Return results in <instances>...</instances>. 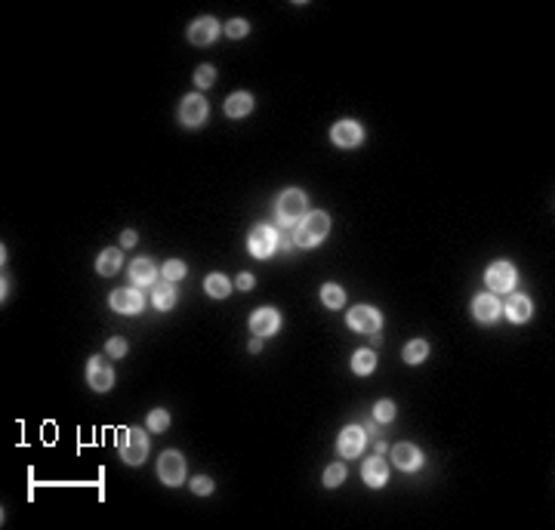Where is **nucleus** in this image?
<instances>
[{"mask_svg":"<svg viewBox=\"0 0 555 530\" xmlns=\"http://www.w3.org/2000/svg\"><path fill=\"white\" fill-rule=\"evenodd\" d=\"M250 287H253V278H250V274H241V278H238V290H250Z\"/></svg>","mask_w":555,"mask_h":530,"instance_id":"c9c22d12","label":"nucleus"},{"mask_svg":"<svg viewBox=\"0 0 555 530\" xmlns=\"http://www.w3.org/2000/svg\"><path fill=\"white\" fill-rule=\"evenodd\" d=\"M228 290H232V287H228V278H226V274H210V278H207V293H210V296L222 299Z\"/></svg>","mask_w":555,"mask_h":530,"instance_id":"a878e982","label":"nucleus"},{"mask_svg":"<svg viewBox=\"0 0 555 530\" xmlns=\"http://www.w3.org/2000/svg\"><path fill=\"white\" fill-rule=\"evenodd\" d=\"M157 472H161V481L164 484H182V478H185V459L179 456L176 450H167L161 456V463H157Z\"/></svg>","mask_w":555,"mask_h":530,"instance_id":"39448f33","label":"nucleus"},{"mask_svg":"<svg viewBox=\"0 0 555 530\" xmlns=\"http://www.w3.org/2000/svg\"><path fill=\"white\" fill-rule=\"evenodd\" d=\"M330 136H334V142L340 145V148H355V145H361V139H364V130H361L355 120H340Z\"/></svg>","mask_w":555,"mask_h":530,"instance_id":"9d476101","label":"nucleus"},{"mask_svg":"<svg viewBox=\"0 0 555 530\" xmlns=\"http://www.w3.org/2000/svg\"><path fill=\"white\" fill-rule=\"evenodd\" d=\"M207 114H210V108H207V102H204V96H185L182 99V111H179L182 124L197 126V124L207 120Z\"/></svg>","mask_w":555,"mask_h":530,"instance_id":"0eeeda50","label":"nucleus"},{"mask_svg":"<svg viewBox=\"0 0 555 530\" xmlns=\"http://www.w3.org/2000/svg\"><path fill=\"white\" fill-rule=\"evenodd\" d=\"M299 216H305V195L296 188L284 191L278 197V219L284 225H293V222H299Z\"/></svg>","mask_w":555,"mask_h":530,"instance_id":"7ed1b4c3","label":"nucleus"},{"mask_svg":"<svg viewBox=\"0 0 555 530\" xmlns=\"http://www.w3.org/2000/svg\"><path fill=\"white\" fill-rule=\"evenodd\" d=\"M111 309L120 311V315H136V311H142V293L130 290V287L114 290L111 293Z\"/></svg>","mask_w":555,"mask_h":530,"instance_id":"1a4fd4ad","label":"nucleus"},{"mask_svg":"<svg viewBox=\"0 0 555 530\" xmlns=\"http://www.w3.org/2000/svg\"><path fill=\"white\" fill-rule=\"evenodd\" d=\"M164 278L173 284V280H179V278H185V265L179 263V259H170L167 265H164Z\"/></svg>","mask_w":555,"mask_h":530,"instance_id":"c85d7f7f","label":"nucleus"},{"mask_svg":"<svg viewBox=\"0 0 555 530\" xmlns=\"http://www.w3.org/2000/svg\"><path fill=\"white\" fill-rule=\"evenodd\" d=\"M330 232V216L327 213H309L303 216V222L296 225V232H293V241H296L299 247H315L318 241H324Z\"/></svg>","mask_w":555,"mask_h":530,"instance_id":"f257e3e1","label":"nucleus"},{"mask_svg":"<svg viewBox=\"0 0 555 530\" xmlns=\"http://www.w3.org/2000/svg\"><path fill=\"white\" fill-rule=\"evenodd\" d=\"M151 302H155V309H161V311L173 309V302H176L173 284H170V280H164V284H155V290H151Z\"/></svg>","mask_w":555,"mask_h":530,"instance_id":"aec40b11","label":"nucleus"},{"mask_svg":"<svg viewBox=\"0 0 555 530\" xmlns=\"http://www.w3.org/2000/svg\"><path fill=\"white\" fill-rule=\"evenodd\" d=\"M191 490L201 494V496H207L210 490H213V481H210V478H195V481H191Z\"/></svg>","mask_w":555,"mask_h":530,"instance_id":"473e14b6","label":"nucleus"},{"mask_svg":"<svg viewBox=\"0 0 555 530\" xmlns=\"http://www.w3.org/2000/svg\"><path fill=\"white\" fill-rule=\"evenodd\" d=\"M167 426H170L167 410H151V413H149V429H151V432H164Z\"/></svg>","mask_w":555,"mask_h":530,"instance_id":"cd10ccee","label":"nucleus"},{"mask_svg":"<svg viewBox=\"0 0 555 530\" xmlns=\"http://www.w3.org/2000/svg\"><path fill=\"white\" fill-rule=\"evenodd\" d=\"M216 34H219V25H216V19H210V16L197 19V22L188 28V41L195 43V47H210V43L216 41Z\"/></svg>","mask_w":555,"mask_h":530,"instance_id":"6e6552de","label":"nucleus"},{"mask_svg":"<svg viewBox=\"0 0 555 530\" xmlns=\"http://www.w3.org/2000/svg\"><path fill=\"white\" fill-rule=\"evenodd\" d=\"M120 244L133 247V244H136V232H124V234H120Z\"/></svg>","mask_w":555,"mask_h":530,"instance_id":"f704fd0d","label":"nucleus"},{"mask_svg":"<svg viewBox=\"0 0 555 530\" xmlns=\"http://www.w3.org/2000/svg\"><path fill=\"white\" fill-rule=\"evenodd\" d=\"M364 429L361 426H346V429L340 432V453L342 456H358L361 447H364Z\"/></svg>","mask_w":555,"mask_h":530,"instance_id":"ddd939ff","label":"nucleus"},{"mask_svg":"<svg viewBox=\"0 0 555 530\" xmlns=\"http://www.w3.org/2000/svg\"><path fill=\"white\" fill-rule=\"evenodd\" d=\"M130 278H133V284H139V287H149V284H155V263L151 259H136V263L130 265Z\"/></svg>","mask_w":555,"mask_h":530,"instance_id":"6ab92c4d","label":"nucleus"},{"mask_svg":"<svg viewBox=\"0 0 555 530\" xmlns=\"http://www.w3.org/2000/svg\"><path fill=\"white\" fill-rule=\"evenodd\" d=\"M506 315H509V321H515V324L527 321V318H531V299L527 296H512L506 302Z\"/></svg>","mask_w":555,"mask_h":530,"instance_id":"412c9836","label":"nucleus"},{"mask_svg":"<svg viewBox=\"0 0 555 530\" xmlns=\"http://www.w3.org/2000/svg\"><path fill=\"white\" fill-rule=\"evenodd\" d=\"M120 456H124V463L130 465H139L145 459V453H149V441H145V432L139 429H130V432H120Z\"/></svg>","mask_w":555,"mask_h":530,"instance_id":"f03ea898","label":"nucleus"},{"mask_svg":"<svg viewBox=\"0 0 555 530\" xmlns=\"http://www.w3.org/2000/svg\"><path fill=\"white\" fill-rule=\"evenodd\" d=\"M275 247H278V234L272 232L269 225H257L250 232V253H253V256H259V259L272 256V253H275Z\"/></svg>","mask_w":555,"mask_h":530,"instance_id":"423d86ee","label":"nucleus"},{"mask_svg":"<svg viewBox=\"0 0 555 530\" xmlns=\"http://www.w3.org/2000/svg\"><path fill=\"white\" fill-rule=\"evenodd\" d=\"M87 379H90V386L96 388V392H108V388H111V382H114V373H111V367H108L102 357H93L90 370H87Z\"/></svg>","mask_w":555,"mask_h":530,"instance_id":"f8f14e48","label":"nucleus"},{"mask_svg":"<svg viewBox=\"0 0 555 530\" xmlns=\"http://www.w3.org/2000/svg\"><path fill=\"white\" fill-rule=\"evenodd\" d=\"M321 299H324V305H327V309H340V305L346 302V293H342L336 284H324L321 287Z\"/></svg>","mask_w":555,"mask_h":530,"instance_id":"393cba45","label":"nucleus"},{"mask_svg":"<svg viewBox=\"0 0 555 530\" xmlns=\"http://www.w3.org/2000/svg\"><path fill=\"white\" fill-rule=\"evenodd\" d=\"M386 478H389V465L380 459V453L376 456H370L367 463H364V481L370 484V487H382L386 484Z\"/></svg>","mask_w":555,"mask_h":530,"instance_id":"f3484780","label":"nucleus"},{"mask_svg":"<svg viewBox=\"0 0 555 530\" xmlns=\"http://www.w3.org/2000/svg\"><path fill=\"white\" fill-rule=\"evenodd\" d=\"M342 478H346V469H342L340 463L327 465V472H324V484H327V487H336V484H342Z\"/></svg>","mask_w":555,"mask_h":530,"instance_id":"bb28decb","label":"nucleus"},{"mask_svg":"<svg viewBox=\"0 0 555 530\" xmlns=\"http://www.w3.org/2000/svg\"><path fill=\"white\" fill-rule=\"evenodd\" d=\"M124 352H127V342H124V340H111V342H108V355L120 357Z\"/></svg>","mask_w":555,"mask_h":530,"instance_id":"72a5a7b5","label":"nucleus"},{"mask_svg":"<svg viewBox=\"0 0 555 530\" xmlns=\"http://www.w3.org/2000/svg\"><path fill=\"white\" fill-rule=\"evenodd\" d=\"M213 80H216V71H213L210 65H201V68L195 71V84H197V87H210Z\"/></svg>","mask_w":555,"mask_h":530,"instance_id":"c756f323","label":"nucleus"},{"mask_svg":"<svg viewBox=\"0 0 555 530\" xmlns=\"http://www.w3.org/2000/svg\"><path fill=\"white\" fill-rule=\"evenodd\" d=\"M118 268H120V253L118 250L99 253V259H96V272H99V274H114Z\"/></svg>","mask_w":555,"mask_h":530,"instance_id":"5701e85b","label":"nucleus"},{"mask_svg":"<svg viewBox=\"0 0 555 530\" xmlns=\"http://www.w3.org/2000/svg\"><path fill=\"white\" fill-rule=\"evenodd\" d=\"M392 459H395V465H398V469H404V472H413L420 463H423V456H420V450L413 444L392 447Z\"/></svg>","mask_w":555,"mask_h":530,"instance_id":"dca6fc26","label":"nucleus"},{"mask_svg":"<svg viewBox=\"0 0 555 530\" xmlns=\"http://www.w3.org/2000/svg\"><path fill=\"white\" fill-rule=\"evenodd\" d=\"M488 287L490 290H500V293L512 290L515 287V268L509 263H494L488 268Z\"/></svg>","mask_w":555,"mask_h":530,"instance_id":"9b49d317","label":"nucleus"},{"mask_svg":"<svg viewBox=\"0 0 555 530\" xmlns=\"http://www.w3.org/2000/svg\"><path fill=\"white\" fill-rule=\"evenodd\" d=\"M426 355H429V342H426V340H413V342H407V349H404V361H407V364H420V361H426Z\"/></svg>","mask_w":555,"mask_h":530,"instance_id":"b1692460","label":"nucleus"},{"mask_svg":"<svg viewBox=\"0 0 555 530\" xmlns=\"http://www.w3.org/2000/svg\"><path fill=\"white\" fill-rule=\"evenodd\" d=\"M373 417L380 419V423H389V419L395 417V404H392V401H380V404H376V410H373Z\"/></svg>","mask_w":555,"mask_h":530,"instance_id":"7c9ffc66","label":"nucleus"},{"mask_svg":"<svg viewBox=\"0 0 555 530\" xmlns=\"http://www.w3.org/2000/svg\"><path fill=\"white\" fill-rule=\"evenodd\" d=\"M349 327L358 330V333H380L382 327V315L370 305H358V309L349 311Z\"/></svg>","mask_w":555,"mask_h":530,"instance_id":"20e7f679","label":"nucleus"},{"mask_svg":"<svg viewBox=\"0 0 555 530\" xmlns=\"http://www.w3.org/2000/svg\"><path fill=\"white\" fill-rule=\"evenodd\" d=\"M226 34L228 37H244L247 34V22L244 19H232V22L226 25Z\"/></svg>","mask_w":555,"mask_h":530,"instance_id":"2f4dec72","label":"nucleus"},{"mask_svg":"<svg viewBox=\"0 0 555 530\" xmlns=\"http://www.w3.org/2000/svg\"><path fill=\"white\" fill-rule=\"evenodd\" d=\"M373 367H376V355L370 352V349H361V352H355V355H352V370H355V373L367 376Z\"/></svg>","mask_w":555,"mask_h":530,"instance_id":"4be33fe9","label":"nucleus"},{"mask_svg":"<svg viewBox=\"0 0 555 530\" xmlns=\"http://www.w3.org/2000/svg\"><path fill=\"white\" fill-rule=\"evenodd\" d=\"M250 327L257 336H272V333H278V327H281V315L275 309H259L257 315H253Z\"/></svg>","mask_w":555,"mask_h":530,"instance_id":"4468645a","label":"nucleus"},{"mask_svg":"<svg viewBox=\"0 0 555 530\" xmlns=\"http://www.w3.org/2000/svg\"><path fill=\"white\" fill-rule=\"evenodd\" d=\"M253 111V96L250 93H235L226 99V114L228 118H247Z\"/></svg>","mask_w":555,"mask_h":530,"instance_id":"a211bd4d","label":"nucleus"},{"mask_svg":"<svg viewBox=\"0 0 555 530\" xmlns=\"http://www.w3.org/2000/svg\"><path fill=\"white\" fill-rule=\"evenodd\" d=\"M472 315L478 318V321L490 324L500 318V302H497V296H490V293H484V296H475V302H472Z\"/></svg>","mask_w":555,"mask_h":530,"instance_id":"2eb2a0df","label":"nucleus"}]
</instances>
